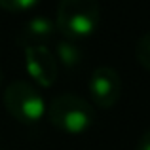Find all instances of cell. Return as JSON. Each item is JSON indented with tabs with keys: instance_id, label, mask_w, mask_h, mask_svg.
Here are the masks:
<instances>
[{
	"instance_id": "cell-1",
	"label": "cell",
	"mask_w": 150,
	"mask_h": 150,
	"mask_svg": "<svg viewBox=\"0 0 150 150\" xmlns=\"http://www.w3.org/2000/svg\"><path fill=\"white\" fill-rule=\"evenodd\" d=\"M101 21L99 0H61L57 8L55 29L67 40L88 38L97 30Z\"/></svg>"
},
{
	"instance_id": "cell-2",
	"label": "cell",
	"mask_w": 150,
	"mask_h": 150,
	"mask_svg": "<svg viewBox=\"0 0 150 150\" xmlns=\"http://www.w3.org/2000/svg\"><path fill=\"white\" fill-rule=\"evenodd\" d=\"M46 108L51 125L67 135H82L95 122V112L91 105L72 93L57 95Z\"/></svg>"
},
{
	"instance_id": "cell-3",
	"label": "cell",
	"mask_w": 150,
	"mask_h": 150,
	"mask_svg": "<svg viewBox=\"0 0 150 150\" xmlns=\"http://www.w3.org/2000/svg\"><path fill=\"white\" fill-rule=\"evenodd\" d=\"M4 106L13 120L21 124H38L46 114V101L42 93L29 82L17 80L4 91Z\"/></svg>"
},
{
	"instance_id": "cell-4",
	"label": "cell",
	"mask_w": 150,
	"mask_h": 150,
	"mask_svg": "<svg viewBox=\"0 0 150 150\" xmlns=\"http://www.w3.org/2000/svg\"><path fill=\"white\" fill-rule=\"evenodd\" d=\"M88 89H89V95H91V101L97 106L112 108L120 99L122 78L110 67H97L89 76Z\"/></svg>"
},
{
	"instance_id": "cell-5",
	"label": "cell",
	"mask_w": 150,
	"mask_h": 150,
	"mask_svg": "<svg viewBox=\"0 0 150 150\" xmlns=\"http://www.w3.org/2000/svg\"><path fill=\"white\" fill-rule=\"evenodd\" d=\"M25 69L29 76L42 88H51L57 80V61L46 46L23 48Z\"/></svg>"
},
{
	"instance_id": "cell-6",
	"label": "cell",
	"mask_w": 150,
	"mask_h": 150,
	"mask_svg": "<svg viewBox=\"0 0 150 150\" xmlns=\"http://www.w3.org/2000/svg\"><path fill=\"white\" fill-rule=\"evenodd\" d=\"M55 23L46 15H36V17L29 19L25 25L21 27L17 34V44L21 48H34V46H46L55 36Z\"/></svg>"
},
{
	"instance_id": "cell-7",
	"label": "cell",
	"mask_w": 150,
	"mask_h": 150,
	"mask_svg": "<svg viewBox=\"0 0 150 150\" xmlns=\"http://www.w3.org/2000/svg\"><path fill=\"white\" fill-rule=\"evenodd\" d=\"M53 57H55V61H59L63 67L74 70V69H78V67L82 65L84 51H82V48L78 46V42L63 38V40L57 42V48H55V55H53Z\"/></svg>"
},
{
	"instance_id": "cell-8",
	"label": "cell",
	"mask_w": 150,
	"mask_h": 150,
	"mask_svg": "<svg viewBox=\"0 0 150 150\" xmlns=\"http://www.w3.org/2000/svg\"><path fill=\"white\" fill-rule=\"evenodd\" d=\"M135 57H137L141 67L150 70V30L139 38V42L135 46Z\"/></svg>"
},
{
	"instance_id": "cell-9",
	"label": "cell",
	"mask_w": 150,
	"mask_h": 150,
	"mask_svg": "<svg viewBox=\"0 0 150 150\" xmlns=\"http://www.w3.org/2000/svg\"><path fill=\"white\" fill-rule=\"evenodd\" d=\"M38 2L40 0H0V8L11 13H23L38 6Z\"/></svg>"
},
{
	"instance_id": "cell-10",
	"label": "cell",
	"mask_w": 150,
	"mask_h": 150,
	"mask_svg": "<svg viewBox=\"0 0 150 150\" xmlns=\"http://www.w3.org/2000/svg\"><path fill=\"white\" fill-rule=\"evenodd\" d=\"M137 150H150V129H146L141 135L139 143H137Z\"/></svg>"
},
{
	"instance_id": "cell-11",
	"label": "cell",
	"mask_w": 150,
	"mask_h": 150,
	"mask_svg": "<svg viewBox=\"0 0 150 150\" xmlns=\"http://www.w3.org/2000/svg\"><path fill=\"white\" fill-rule=\"evenodd\" d=\"M0 82H2V70H0Z\"/></svg>"
}]
</instances>
